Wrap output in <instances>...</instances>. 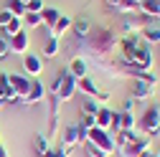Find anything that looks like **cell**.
Wrapping results in <instances>:
<instances>
[{
  "label": "cell",
  "mask_w": 160,
  "mask_h": 157,
  "mask_svg": "<svg viewBox=\"0 0 160 157\" xmlns=\"http://www.w3.org/2000/svg\"><path fill=\"white\" fill-rule=\"evenodd\" d=\"M76 91H82L84 96H89V99H97V102H109V91H102L97 84H94V78L92 76H82V78H76Z\"/></svg>",
  "instance_id": "obj_3"
},
{
  "label": "cell",
  "mask_w": 160,
  "mask_h": 157,
  "mask_svg": "<svg viewBox=\"0 0 160 157\" xmlns=\"http://www.w3.org/2000/svg\"><path fill=\"white\" fill-rule=\"evenodd\" d=\"M117 41H119V38L114 36V31H109V28H97V31H92V33L84 38V46H87V51L94 53L97 58H104V56H109V53L117 48Z\"/></svg>",
  "instance_id": "obj_1"
},
{
  "label": "cell",
  "mask_w": 160,
  "mask_h": 157,
  "mask_svg": "<svg viewBox=\"0 0 160 157\" xmlns=\"http://www.w3.org/2000/svg\"><path fill=\"white\" fill-rule=\"evenodd\" d=\"M140 127H142L145 137H148V134H158V132H160V107L150 104V107L142 112V119H140Z\"/></svg>",
  "instance_id": "obj_5"
},
{
  "label": "cell",
  "mask_w": 160,
  "mask_h": 157,
  "mask_svg": "<svg viewBox=\"0 0 160 157\" xmlns=\"http://www.w3.org/2000/svg\"><path fill=\"white\" fill-rule=\"evenodd\" d=\"M158 107H160V104H158Z\"/></svg>",
  "instance_id": "obj_40"
},
{
  "label": "cell",
  "mask_w": 160,
  "mask_h": 157,
  "mask_svg": "<svg viewBox=\"0 0 160 157\" xmlns=\"http://www.w3.org/2000/svg\"><path fill=\"white\" fill-rule=\"evenodd\" d=\"M84 147H87V155H89V157H112V155H107L104 150H99V147H94L92 142H84Z\"/></svg>",
  "instance_id": "obj_29"
},
{
  "label": "cell",
  "mask_w": 160,
  "mask_h": 157,
  "mask_svg": "<svg viewBox=\"0 0 160 157\" xmlns=\"http://www.w3.org/2000/svg\"><path fill=\"white\" fill-rule=\"evenodd\" d=\"M10 18H13V13H10L8 8H0V28H5Z\"/></svg>",
  "instance_id": "obj_31"
},
{
  "label": "cell",
  "mask_w": 160,
  "mask_h": 157,
  "mask_svg": "<svg viewBox=\"0 0 160 157\" xmlns=\"http://www.w3.org/2000/svg\"><path fill=\"white\" fill-rule=\"evenodd\" d=\"M132 3H135V5H140V3H142V0H132Z\"/></svg>",
  "instance_id": "obj_36"
},
{
  "label": "cell",
  "mask_w": 160,
  "mask_h": 157,
  "mask_svg": "<svg viewBox=\"0 0 160 157\" xmlns=\"http://www.w3.org/2000/svg\"><path fill=\"white\" fill-rule=\"evenodd\" d=\"M58 15H61V10H58V8H43L41 10V18H43V26L51 31L53 28V23L58 21Z\"/></svg>",
  "instance_id": "obj_22"
},
{
  "label": "cell",
  "mask_w": 160,
  "mask_h": 157,
  "mask_svg": "<svg viewBox=\"0 0 160 157\" xmlns=\"http://www.w3.org/2000/svg\"><path fill=\"white\" fill-rule=\"evenodd\" d=\"M23 74H26L28 78L41 76V74H43V58L36 56V53H26V56H23Z\"/></svg>",
  "instance_id": "obj_8"
},
{
  "label": "cell",
  "mask_w": 160,
  "mask_h": 157,
  "mask_svg": "<svg viewBox=\"0 0 160 157\" xmlns=\"http://www.w3.org/2000/svg\"><path fill=\"white\" fill-rule=\"evenodd\" d=\"M3 31L8 33V38H10V36H15V33H21V31H23V18H18V15H13L10 21H8V26H5Z\"/></svg>",
  "instance_id": "obj_24"
},
{
  "label": "cell",
  "mask_w": 160,
  "mask_h": 157,
  "mask_svg": "<svg viewBox=\"0 0 160 157\" xmlns=\"http://www.w3.org/2000/svg\"><path fill=\"white\" fill-rule=\"evenodd\" d=\"M0 157H10V155H8V147H5L3 142H0Z\"/></svg>",
  "instance_id": "obj_34"
},
{
  "label": "cell",
  "mask_w": 160,
  "mask_h": 157,
  "mask_svg": "<svg viewBox=\"0 0 160 157\" xmlns=\"http://www.w3.org/2000/svg\"><path fill=\"white\" fill-rule=\"evenodd\" d=\"M84 142H92L94 147L104 150L107 155H112V152L117 150V145H114V134H112V132H107V129H99V127H92V129L87 132Z\"/></svg>",
  "instance_id": "obj_2"
},
{
  "label": "cell",
  "mask_w": 160,
  "mask_h": 157,
  "mask_svg": "<svg viewBox=\"0 0 160 157\" xmlns=\"http://www.w3.org/2000/svg\"><path fill=\"white\" fill-rule=\"evenodd\" d=\"M135 109V99H125V104H122V112H132Z\"/></svg>",
  "instance_id": "obj_33"
},
{
  "label": "cell",
  "mask_w": 160,
  "mask_h": 157,
  "mask_svg": "<svg viewBox=\"0 0 160 157\" xmlns=\"http://www.w3.org/2000/svg\"><path fill=\"white\" fill-rule=\"evenodd\" d=\"M140 36H142V41H145L148 46H155V43H160V26H152V23H150Z\"/></svg>",
  "instance_id": "obj_21"
},
{
  "label": "cell",
  "mask_w": 160,
  "mask_h": 157,
  "mask_svg": "<svg viewBox=\"0 0 160 157\" xmlns=\"http://www.w3.org/2000/svg\"><path fill=\"white\" fill-rule=\"evenodd\" d=\"M0 104H5V99H3V96H0Z\"/></svg>",
  "instance_id": "obj_37"
},
{
  "label": "cell",
  "mask_w": 160,
  "mask_h": 157,
  "mask_svg": "<svg viewBox=\"0 0 160 157\" xmlns=\"http://www.w3.org/2000/svg\"><path fill=\"white\" fill-rule=\"evenodd\" d=\"M58 51H61V41L53 38V36H48L46 41H43V56H46V58H56Z\"/></svg>",
  "instance_id": "obj_20"
},
{
  "label": "cell",
  "mask_w": 160,
  "mask_h": 157,
  "mask_svg": "<svg viewBox=\"0 0 160 157\" xmlns=\"http://www.w3.org/2000/svg\"><path fill=\"white\" fill-rule=\"evenodd\" d=\"M46 5H43V0H28L26 3V13H41Z\"/></svg>",
  "instance_id": "obj_30"
},
{
  "label": "cell",
  "mask_w": 160,
  "mask_h": 157,
  "mask_svg": "<svg viewBox=\"0 0 160 157\" xmlns=\"http://www.w3.org/2000/svg\"><path fill=\"white\" fill-rule=\"evenodd\" d=\"M46 99V86L38 81V78H31V89H28V94H26V99L21 102V104H26V107H33V104H41Z\"/></svg>",
  "instance_id": "obj_9"
},
{
  "label": "cell",
  "mask_w": 160,
  "mask_h": 157,
  "mask_svg": "<svg viewBox=\"0 0 160 157\" xmlns=\"http://www.w3.org/2000/svg\"><path fill=\"white\" fill-rule=\"evenodd\" d=\"M48 150H51V142H48V137L38 134V137H36V152H38V155H43V152H48Z\"/></svg>",
  "instance_id": "obj_28"
},
{
  "label": "cell",
  "mask_w": 160,
  "mask_h": 157,
  "mask_svg": "<svg viewBox=\"0 0 160 157\" xmlns=\"http://www.w3.org/2000/svg\"><path fill=\"white\" fill-rule=\"evenodd\" d=\"M137 13L140 15H148V18H155L160 21V0H142L137 5Z\"/></svg>",
  "instance_id": "obj_16"
},
{
  "label": "cell",
  "mask_w": 160,
  "mask_h": 157,
  "mask_svg": "<svg viewBox=\"0 0 160 157\" xmlns=\"http://www.w3.org/2000/svg\"><path fill=\"white\" fill-rule=\"evenodd\" d=\"M0 96H3L8 104H21V96L13 91L10 78H8V74H3V71H0Z\"/></svg>",
  "instance_id": "obj_13"
},
{
  "label": "cell",
  "mask_w": 160,
  "mask_h": 157,
  "mask_svg": "<svg viewBox=\"0 0 160 157\" xmlns=\"http://www.w3.org/2000/svg\"><path fill=\"white\" fill-rule=\"evenodd\" d=\"M79 142H82V132H79V124H69L61 129V147L66 152H71Z\"/></svg>",
  "instance_id": "obj_10"
},
{
  "label": "cell",
  "mask_w": 160,
  "mask_h": 157,
  "mask_svg": "<svg viewBox=\"0 0 160 157\" xmlns=\"http://www.w3.org/2000/svg\"><path fill=\"white\" fill-rule=\"evenodd\" d=\"M155 89H158L155 84H150L142 74H137V76H135V81H132V99L145 102V99H150V96L155 94Z\"/></svg>",
  "instance_id": "obj_6"
},
{
  "label": "cell",
  "mask_w": 160,
  "mask_h": 157,
  "mask_svg": "<svg viewBox=\"0 0 160 157\" xmlns=\"http://www.w3.org/2000/svg\"><path fill=\"white\" fill-rule=\"evenodd\" d=\"M21 3H28V0H21Z\"/></svg>",
  "instance_id": "obj_38"
},
{
  "label": "cell",
  "mask_w": 160,
  "mask_h": 157,
  "mask_svg": "<svg viewBox=\"0 0 160 157\" xmlns=\"http://www.w3.org/2000/svg\"><path fill=\"white\" fill-rule=\"evenodd\" d=\"M135 140H137V132H135V129H119V132L114 134V145H117V150L127 147V145L135 142Z\"/></svg>",
  "instance_id": "obj_18"
},
{
  "label": "cell",
  "mask_w": 160,
  "mask_h": 157,
  "mask_svg": "<svg viewBox=\"0 0 160 157\" xmlns=\"http://www.w3.org/2000/svg\"><path fill=\"white\" fill-rule=\"evenodd\" d=\"M8 78H10L13 91L21 96V102H23V99H26V94H28V89H31V78H28L26 74H8Z\"/></svg>",
  "instance_id": "obj_12"
},
{
  "label": "cell",
  "mask_w": 160,
  "mask_h": 157,
  "mask_svg": "<svg viewBox=\"0 0 160 157\" xmlns=\"http://www.w3.org/2000/svg\"><path fill=\"white\" fill-rule=\"evenodd\" d=\"M8 43H10V53H15V56H26L28 48H31V36H28V31L23 28L21 33L10 36V38H8Z\"/></svg>",
  "instance_id": "obj_7"
},
{
  "label": "cell",
  "mask_w": 160,
  "mask_h": 157,
  "mask_svg": "<svg viewBox=\"0 0 160 157\" xmlns=\"http://www.w3.org/2000/svg\"><path fill=\"white\" fill-rule=\"evenodd\" d=\"M112 119H114V112L109 109V107H99L97 109V114H94V122H97V127L99 129H112Z\"/></svg>",
  "instance_id": "obj_14"
},
{
  "label": "cell",
  "mask_w": 160,
  "mask_h": 157,
  "mask_svg": "<svg viewBox=\"0 0 160 157\" xmlns=\"http://www.w3.org/2000/svg\"><path fill=\"white\" fill-rule=\"evenodd\" d=\"M69 74H71V76H76V78L89 76V64H87V58L74 56V58H71V64H69Z\"/></svg>",
  "instance_id": "obj_17"
},
{
  "label": "cell",
  "mask_w": 160,
  "mask_h": 157,
  "mask_svg": "<svg viewBox=\"0 0 160 157\" xmlns=\"http://www.w3.org/2000/svg\"><path fill=\"white\" fill-rule=\"evenodd\" d=\"M10 56V43H8V33L0 28V58H8Z\"/></svg>",
  "instance_id": "obj_27"
},
{
  "label": "cell",
  "mask_w": 160,
  "mask_h": 157,
  "mask_svg": "<svg viewBox=\"0 0 160 157\" xmlns=\"http://www.w3.org/2000/svg\"><path fill=\"white\" fill-rule=\"evenodd\" d=\"M152 140L150 137H137L135 142H130L127 147H122V157H140L142 152H150Z\"/></svg>",
  "instance_id": "obj_11"
},
{
  "label": "cell",
  "mask_w": 160,
  "mask_h": 157,
  "mask_svg": "<svg viewBox=\"0 0 160 157\" xmlns=\"http://www.w3.org/2000/svg\"><path fill=\"white\" fill-rule=\"evenodd\" d=\"M48 155H51V157H69V152H66L64 147H58V150H51Z\"/></svg>",
  "instance_id": "obj_32"
},
{
  "label": "cell",
  "mask_w": 160,
  "mask_h": 157,
  "mask_svg": "<svg viewBox=\"0 0 160 157\" xmlns=\"http://www.w3.org/2000/svg\"><path fill=\"white\" fill-rule=\"evenodd\" d=\"M140 157H158V155H155V152H142Z\"/></svg>",
  "instance_id": "obj_35"
},
{
  "label": "cell",
  "mask_w": 160,
  "mask_h": 157,
  "mask_svg": "<svg viewBox=\"0 0 160 157\" xmlns=\"http://www.w3.org/2000/svg\"><path fill=\"white\" fill-rule=\"evenodd\" d=\"M158 157H160V152H158Z\"/></svg>",
  "instance_id": "obj_39"
},
{
  "label": "cell",
  "mask_w": 160,
  "mask_h": 157,
  "mask_svg": "<svg viewBox=\"0 0 160 157\" xmlns=\"http://www.w3.org/2000/svg\"><path fill=\"white\" fill-rule=\"evenodd\" d=\"M5 8H8L13 15H18V18H23V15H26V3H21V0H8Z\"/></svg>",
  "instance_id": "obj_25"
},
{
  "label": "cell",
  "mask_w": 160,
  "mask_h": 157,
  "mask_svg": "<svg viewBox=\"0 0 160 157\" xmlns=\"http://www.w3.org/2000/svg\"><path fill=\"white\" fill-rule=\"evenodd\" d=\"M97 109H99V102L97 99H89V96H87V99L82 102V114H97Z\"/></svg>",
  "instance_id": "obj_26"
},
{
  "label": "cell",
  "mask_w": 160,
  "mask_h": 157,
  "mask_svg": "<svg viewBox=\"0 0 160 157\" xmlns=\"http://www.w3.org/2000/svg\"><path fill=\"white\" fill-rule=\"evenodd\" d=\"M71 31H74V36L79 38V41H84V38H87V36L92 33V23L87 21V18H79V21H74Z\"/></svg>",
  "instance_id": "obj_19"
},
{
  "label": "cell",
  "mask_w": 160,
  "mask_h": 157,
  "mask_svg": "<svg viewBox=\"0 0 160 157\" xmlns=\"http://www.w3.org/2000/svg\"><path fill=\"white\" fill-rule=\"evenodd\" d=\"M43 26V18H41V13H26L23 15V28H41Z\"/></svg>",
  "instance_id": "obj_23"
},
{
  "label": "cell",
  "mask_w": 160,
  "mask_h": 157,
  "mask_svg": "<svg viewBox=\"0 0 160 157\" xmlns=\"http://www.w3.org/2000/svg\"><path fill=\"white\" fill-rule=\"evenodd\" d=\"M58 74H61V84H58L56 94H51V96H56V99L64 104V102L74 99V94H76V76H71V74H69V69H61Z\"/></svg>",
  "instance_id": "obj_4"
},
{
  "label": "cell",
  "mask_w": 160,
  "mask_h": 157,
  "mask_svg": "<svg viewBox=\"0 0 160 157\" xmlns=\"http://www.w3.org/2000/svg\"><path fill=\"white\" fill-rule=\"evenodd\" d=\"M71 26H74V18L71 15H58V21L53 23V28H51V36L53 38H61V36H66L69 31H71Z\"/></svg>",
  "instance_id": "obj_15"
}]
</instances>
